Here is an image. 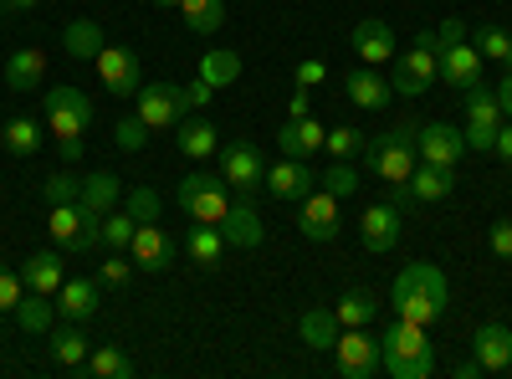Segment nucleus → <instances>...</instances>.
<instances>
[{"label": "nucleus", "mask_w": 512, "mask_h": 379, "mask_svg": "<svg viewBox=\"0 0 512 379\" xmlns=\"http://www.w3.org/2000/svg\"><path fill=\"white\" fill-rule=\"evenodd\" d=\"M446 303H451V287H446V272L436 262H410L395 287H390V308L395 318H410L420 328H431L446 318Z\"/></svg>", "instance_id": "obj_1"}, {"label": "nucleus", "mask_w": 512, "mask_h": 379, "mask_svg": "<svg viewBox=\"0 0 512 379\" xmlns=\"http://www.w3.org/2000/svg\"><path fill=\"white\" fill-rule=\"evenodd\" d=\"M41 118H47V129L57 139V154L67 164H77L82 159V139H88V129H93V98L62 82V88H52L47 98H41Z\"/></svg>", "instance_id": "obj_2"}, {"label": "nucleus", "mask_w": 512, "mask_h": 379, "mask_svg": "<svg viewBox=\"0 0 512 379\" xmlns=\"http://www.w3.org/2000/svg\"><path fill=\"white\" fill-rule=\"evenodd\" d=\"M379 359H384V374L390 379H431V369H436L431 339L410 318H395L379 328Z\"/></svg>", "instance_id": "obj_3"}, {"label": "nucleus", "mask_w": 512, "mask_h": 379, "mask_svg": "<svg viewBox=\"0 0 512 379\" xmlns=\"http://www.w3.org/2000/svg\"><path fill=\"white\" fill-rule=\"evenodd\" d=\"M415 129L410 123H395V129H384V134H369L364 139V164H369V175L384 180L390 190H405L410 170H415Z\"/></svg>", "instance_id": "obj_4"}, {"label": "nucleus", "mask_w": 512, "mask_h": 379, "mask_svg": "<svg viewBox=\"0 0 512 379\" xmlns=\"http://www.w3.org/2000/svg\"><path fill=\"white\" fill-rule=\"evenodd\" d=\"M441 36L436 31H415V47L400 57L395 52V77H390V88L400 93V98H425L431 93V82L441 77Z\"/></svg>", "instance_id": "obj_5"}, {"label": "nucleus", "mask_w": 512, "mask_h": 379, "mask_svg": "<svg viewBox=\"0 0 512 379\" xmlns=\"http://www.w3.org/2000/svg\"><path fill=\"white\" fill-rule=\"evenodd\" d=\"M175 205L185 210L190 221L221 226V221H226V210H231V185H226L221 175H205V170H195V175H185V180H180Z\"/></svg>", "instance_id": "obj_6"}, {"label": "nucleus", "mask_w": 512, "mask_h": 379, "mask_svg": "<svg viewBox=\"0 0 512 379\" xmlns=\"http://www.w3.org/2000/svg\"><path fill=\"white\" fill-rule=\"evenodd\" d=\"M47 231H52V246L72 251V257H88V251H98V246H103V216H93V210H82L77 200L52 205V221H47Z\"/></svg>", "instance_id": "obj_7"}, {"label": "nucleus", "mask_w": 512, "mask_h": 379, "mask_svg": "<svg viewBox=\"0 0 512 379\" xmlns=\"http://www.w3.org/2000/svg\"><path fill=\"white\" fill-rule=\"evenodd\" d=\"M221 180H226L236 195H256V190L267 185V159H262V149L246 144V139H226V144H221Z\"/></svg>", "instance_id": "obj_8"}, {"label": "nucleus", "mask_w": 512, "mask_h": 379, "mask_svg": "<svg viewBox=\"0 0 512 379\" xmlns=\"http://www.w3.org/2000/svg\"><path fill=\"white\" fill-rule=\"evenodd\" d=\"M134 113L149 123V134L175 129V123L185 118V88H175V82H144V88L134 93Z\"/></svg>", "instance_id": "obj_9"}, {"label": "nucleus", "mask_w": 512, "mask_h": 379, "mask_svg": "<svg viewBox=\"0 0 512 379\" xmlns=\"http://www.w3.org/2000/svg\"><path fill=\"white\" fill-rule=\"evenodd\" d=\"M333 354H338V374H344V379H374V374L384 369L379 339H374L369 328H338Z\"/></svg>", "instance_id": "obj_10"}, {"label": "nucleus", "mask_w": 512, "mask_h": 379, "mask_svg": "<svg viewBox=\"0 0 512 379\" xmlns=\"http://www.w3.org/2000/svg\"><path fill=\"white\" fill-rule=\"evenodd\" d=\"M451 190H456V170L415 159V170H410L405 190H395V205H400V210H410V205H436V200H446Z\"/></svg>", "instance_id": "obj_11"}, {"label": "nucleus", "mask_w": 512, "mask_h": 379, "mask_svg": "<svg viewBox=\"0 0 512 379\" xmlns=\"http://www.w3.org/2000/svg\"><path fill=\"white\" fill-rule=\"evenodd\" d=\"M441 82L446 88H456V93H466V88H477L482 82V52L472 47V36H461V41H441Z\"/></svg>", "instance_id": "obj_12"}, {"label": "nucleus", "mask_w": 512, "mask_h": 379, "mask_svg": "<svg viewBox=\"0 0 512 379\" xmlns=\"http://www.w3.org/2000/svg\"><path fill=\"white\" fill-rule=\"evenodd\" d=\"M128 257H134L139 272H164V267H175V236H169L159 221H139Z\"/></svg>", "instance_id": "obj_13"}, {"label": "nucleus", "mask_w": 512, "mask_h": 379, "mask_svg": "<svg viewBox=\"0 0 512 379\" xmlns=\"http://www.w3.org/2000/svg\"><path fill=\"white\" fill-rule=\"evenodd\" d=\"M93 67H98V82H103L113 98H134L144 88V82H139V57L128 52V47H103L93 57Z\"/></svg>", "instance_id": "obj_14"}, {"label": "nucleus", "mask_w": 512, "mask_h": 379, "mask_svg": "<svg viewBox=\"0 0 512 379\" xmlns=\"http://www.w3.org/2000/svg\"><path fill=\"white\" fill-rule=\"evenodd\" d=\"M400 226H405V210L395 200L384 205H369L359 216V236H364V251H374V257H384V251H395L400 241Z\"/></svg>", "instance_id": "obj_15"}, {"label": "nucleus", "mask_w": 512, "mask_h": 379, "mask_svg": "<svg viewBox=\"0 0 512 379\" xmlns=\"http://www.w3.org/2000/svg\"><path fill=\"white\" fill-rule=\"evenodd\" d=\"M415 154L425 164H446V170H456L461 154H466V134L451 129V123H425V129H415Z\"/></svg>", "instance_id": "obj_16"}, {"label": "nucleus", "mask_w": 512, "mask_h": 379, "mask_svg": "<svg viewBox=\"0 0 512 379\" xmlns=\"http://www.w3.org/2000/svg\"><path fill=\"white\" fill-rule=\"evenodd\" d=\"M267 190L277 195V200H287V205H297V200H308L313 190H318V175L308 170V159H277V164H267Z\"/></svg>", "instance_id": "obj_17"}, {"label": "nucleus", "mask_w": 512, "mask_h": 379, "mask_svg": "<svg viewBox=\"0 0 512 379\" xmlns=\"http://www.w3.org/2000/svg\"><path fill=\"white\" fill-rule=\"evenodd\" d=\"M297 231L308 241H333L338 236V195H328L318 185L308 200H297Z\"/></svg>", "instance_id": "obj_18"}, {"label": "nucleus", "mask_w": 512, "mask_h": 379, "mask_svg": "<svg viewBox=\"0 0 512 379\" xmlns=\"http://www.w3.org/2000/svg\"><path fill=\"white\" fill-rule=\"evenodd\" d=\"M349 47H354V57H359L364 67H384V62H395V26H390V21H379V16H369V21H359V26H354Z\"/></svg>", "instance_id": "obj_19"}, {"label": "nucleus", "mask_w": 512, "mask_h": 379, "mask_svg": "<svg viewBox=\"0 0 512 379\" xmlns=\"http://www.w3.org/2000/svg\"><path fill=\"white\" fill-rule=\"evenodd\" d=\"M472 359L482 364V374L512 369V328H507V323H482V328L472 333Z\"/></svg>", "instance_id": "obj_20"}, {"label": "nucleus", "mask_w": 512, "mask_h": 379, "mask_svg": "<svg viewBox=\"0 0 512 379\" xmlns=\"http://www.w3.org/2000/svg\"><path fill=\"white\" fill-rule=\"evenodd\" d=\"M344 93H349L354 108H369V113L390 108V98H395L390 77H379V67H364V62H359L354 72H344Z\"/></svg>", "instance_id": "obj_21"}, {"label": "nucleus", "mask_w": 512, "mask_h": 379, "mask_svg": "<svg viewBox=\"0 0 512 379\" xmlns=\"http://www.w3.org/2000/svg\"><path fill=\"white\" fill-rule=\"evenodd\" d=\"M98 282L93 277H67L62 287H57V313L67 318V323H88L93 313H98Z\"/></svg>", "instance_id": "obj_22"}, {"label": "nucleus", "mask_w": 512, "mask_h": 379, "mask_svg": "<svg viewBox=\"0 0 512 379\" xmlns=\"http://www.w3.org/2000/svg\"><path fill=\"white\" fill-rule=\"evenodd\" d=\"M221 236H226V246L251 251V246H262L267 226H262V216H256V205H251V200H231L226 221H221Z\"/></svg>", "instance_id": "obj_23"}, {"label": "nucleus", "mask_w": 512, "mask_h": 379, "mask_svg": "<svg viewBox=\"0 0 512 379\" xmlns=\"http://www.w3.org/2000/svg\"><path fill=\"white\" fill-rule=\"evenodd\" d=\"M41 82H47V52L21 47L6 57V88L11 93H41Z\"/></svg>", "instance_id": "obj_24"}, {"label": "nucleus", "mask_w": 512, "mask_h": 379, "mask_svg": "<svg viewBox=\"0 0 512 379\" xmlns=\"http://www.w3.org/2000/svg\"><path fill=\"white\" fill-rule=\"evenodd\" d=\"M21 282L26 292H47V298H57V287L67 282V267L57 251H31V257L21 262Z\"/></svg>", "instance_id": "obj_25"}, {"label": "nucleus", "mask_w": 512, "mask_h": 379, "mask_svg": "<svg viewBox=\"0 0 512 379\" xmlns=\"http://www.w3.org/2000/svg\"><path fill=\"white\" fill-rule=\"evenodd\" d=\"M323 134H328V129H323L313 113H308V118H287L282 134H277V149H282L287 159H308L313 149H323Z\"/></svg>", "instance_id": "obj_26"}, {"label": "nucleus", "mask_w": 512, "mask_h": 379, "mask_svg": "<svg viewBox=\"0 0 512 379\" xmlns=\"http://www.w3.org/2000/svg\"><path fill=\"white\" fill-rule=\"evenodd\" d=\"M175 149L185 159H210L221 149V134H216V123H205V118H180L175 123Z\"/></svg>", "instance_id": "obj_27"}, {"label": "nucleus", "mask_w": 512, "mask_h": 379, "mask_svg": "<svg viewBox=\"0 0 512 379\" xmlns=\"http://www.w3.org/2000/svg\"><path fill=\"white\" fill-rule=\"evenodd\" d=\"M118 195H123V180H118L113 170H93V175H82V195H77V205H82V210H93V216H108V210L118 205Z\"/></svg>", "instance_id": "obj_28"}, {"label": "nucleus", "mask_w": 512, "mask_h": 379, "mask_svg": "<svg viewBox=\"0 0 512 379\" xmlns=\"http://www.w3.org/2000/svg\"><path fill=\"white\" fill-rule=\"evenodd\" d=\"M62 47H67V57H77V62H93L108 41H103V26H98L93 16H77V21H67V31H62Z\"/></svg>", "instance_id": "obj_29"}, {"label": "nucleus", "mask_w": 512, "mask_h": 379, "mask_svg": "<svg viewBox=\"0 0 512 379\" xmlns=\"http://www.w3.org/2000/svg\"><path fill=\"white\" fill-rule=\"evenodd\" d=\"M185 251H190V262L195 267H221V257H226V236H221V226H205V221H195L190 226V236H185Z\"/></svg>", "instance_id": "obj_30"}, {"label": "nucleus", "mask_w": 512, "mask_h": 379, "mask_svg": "<svg viewBox=\"0 0 512 379\" xmlns=\"http://www.w3.org/2000/svg\"><path fill=\"white\" fill-rule=\"evenodd\" d=\"M338 313L333 308H308L303 318H297V339H303L308 349H333L338 344Z\"/></svg>", "instance_id": "obj_31"}, {"label": "nucleus", "mask_w": 512, "mask_h": 379, "mask_svg": "<svg viewBox=\"0 0 512 379\" xmlns=\"http://www.w3.org/2000/svg\"><path fill=\"white\" fill-rule=\"evenodd\" d=\"M466 129H502V103H497V93L492 88H466Z\"/></svg>", "instance_id": "obj_32"}, {"label": "nucleus", "mask_w": 512, "mask_h": 379, "mask_svg": "<svg viewBox=\"0 0 512 379\" xmlns=\"http://www.w3.org/2000/svg\"><path fill=\"white\" fill-rule=\"evenodd\" d=\"M175 11L185 16V26H190L195 36H216V31L226 26V0H180Z\"/></svg>", "instance_id": "obj_33"}, {"label": "nucleus", "mask_w": 512, "mask_h": 379, "mask_svg": "<svg viewBox=\"0 0 512 379\" xmlns=\"http://www.w3.org/2000/svg\"><path fill=\"white\" fill-rule=\"evenodd\" d=\"M93 354V344H88V333H82L77 323H67V328H52V359L62 364V369H82V359Z\"/></svg>", "instance_id": "obj_34"}, {"label": "nucleus", "mask_w": 512, "mask_h": 379, "mask_svg": "<svg viewBox=\"0 0 512 379\" xmlns=\"http://www.w3.org/2000/svg\"><path fill=\"white\" fill-rule=\"evenodd\" d=\"M338 323H344V328H369L374 318H379V298H374V292L369 287H354V292H344V298H338Z\"/></svg>", "instance_id": "obj_35"}, {"label": "nucleus", "mask_w": 512, "mask_h": 379, "mask_svg": "<svg viewBox=\"0 0 512 379\" xmlns=\"http://www.w3.org/2000/svg\"><path fill=\"white\" fill-rule=\"evenodd\" d=\"M82 374H93V379H128V374H134V359H128L118 344H98L88 359H82Z\"/></svg>", "instance_id": "obj_36"}, {"label": "nucleus", "mask_w": 512, "mask_h": 379, "mask_svg": "<svg viewBox=\"0 0 512 379\" xmlns=\"http://www.w3.org/2000/svg\"><path fill=\"white\" fill-rule=\"evenodd\" d=\"M52 313H57V298H47V292H26L16 303L21 333H52Z\"/></svg>", "instance_id": "obj_37"}, {"label": "nucleus", "mask_w": 512, "mask_h": 379, "mask_svg": "<svg viewBox=\"0 0 512 379\" xmlns=\"http://www.w3.org/2000/svg\"><path fill=\"white\" fill-rule=\"evenodd\" d=\"M0 144H6V154H16V159H31L41 149V123L36 118H11L6 134H0Z\"/></svg>", "instance_id": "obj_38"}, {"label": "nucleus", "mask_w": 512, "mask_h": 379, "mask_svg": "<svg viewBox=\"0 0 512 379\" xmlns=\"http://www.w3.org/2000/svg\"><path fill=\"white\" fill-rule=\"evenodd\" d=\"M200 77L210 82V88H231V82L241 77V57L236 52H205L200 57Z\"/></svg>", "instance_id": "obj_39"}, {"label": "nucleus", "mask_w": 512, "mask_h": 379, "mask_svg": "<svg viewBox=\"0 0 512 379\" xmlns=\"http://www.w3.org/2000/svg\"><path fill=\"white\" fill-rule=\"evenodd\" d=\"M472 47L482 52V62H507V52H512V36H507L502 26L482 21V26H472Z\"/></svg>", "instance_id": "obj_40"}, {"label": "nucleus", "mask_w": 512, "mask_h": 379, "mask_svg": "<svg viewBox=\"0 0 512 379\" xmlns=\"http://www.w3.org/2000/svg\"><path fill=\"white\" fill-rule=\"evenodd\" d=\"M318 185H323L328 195H338V200H349V195H354V190H359L364 180H359V170H354V164H349V159H333V164H328V170L318 175Z\"/></svg>", "instance_id": "obj_41"}, {"label": "nucleus", "mask_w": 512, "mask_h": 379, "mask_svg": "<svg viewBox=\"0 0 512 379\" xmlns=\"http://www.w3.org/2000/svg\"><path fill=\"white\" fill-rule=\"evenodd\" d=\"M364 129H354V123H338V129H328L323 134V149L333 154V159H354V154H364Z\"/></svg>", "instance_id": "obj_42"}, {"label": "nucleus", "mask_w": 512, "mask_h": 379, "mask_svg": "<svg viewBox=\"0 0 512 379\" xmlns=\"http://www.w3.org/2000/svg\"><path fill=\"white\" fill-rule=\"evenodd\" d=\"M134 216H128V210H108L103 216V251H128L134 246Z\"/></svg>", "instance_id": "obj_43"}, {"label": "nucleus", "mask_w": 512, "mask_h": 379, "mask_svg": "<svg viewBox=\"0 0 512 379\" xmlns=\"http://www.w3.org/2000/svg\"><path fill=\"white\" fill-rule=\"evenodd\" d=\"M113 144L123 149V154H139L144 144H149V123L134 113V118H118V129H113Z\"/></svg>", "instance_id": "obj_44"}, {"label": "nucleus", "mask_w": 512, "mask_h": 379, "mask_svg": "<svg viewBox=\"0 0 512 379\" xmlns=\"http://www.w3.org/2000/svg\"><path fill=\"white\" fill-rule=\"evenodd\" d=\"M123 210L134 221H159V190L154 185H134V190H128V200H123Z\"/></svg>", "instance_id": "obj_45"}, {"label": "nucleus", "mask_w": 512, "mask_h": 379, "mask_svg": "<svg viewBox=\"0 0 512 379\" xmlns=\"http://www.w3.org/2000/svg\"><path fill=\"white\" fill-rule=\"evenodd\" d=\"M77 195H82V175H72V170H62V175H52L47 185H41V200L47 205H67Z\"/></svg>", "instance_id": "obj_46"}, {"label": "nucleus", "mask_w": 512, "mask_h": 379, "mask_svg": "<svg viewBox=\"0 0 512 379\" xmlns=\"http://www.w3.org/2000/svg\"><path fill=\"white\" fill-rule=\"evenodd\" d=\"M128 277H134V262H128L123 251H108V257L98 262V282H103V287H123Z\"/></svg>", "instance_id": "obj_47"}, {"label": "nucleus", "mask_w": 512, "mask_h": 379, "mask_svg": "<svg viewBox=\"0 0 512 379\" xmlns=\"http://www.w3.org/2000/svg\"><path fill=\"white\" fill-rule=\"evenodd\" d=\"M26 298V282H21V272H11V267H0V313H16V303Z\"/></svg>", "instance_id": "obj_48"}, {"label": "nucleus", "mask_w": 512, "mask_h": 379, "mask_svg": "<svg viewBox=\"0 0 512 379\" xmlns=\"http://www.w3.org/2000/svg\"><path fill=\"white\" fill-rule=\"evenodd\" d=\"M487 246L497 251L502 262H512V216H502V221H492V231H487Z\"/></svg>", "instance_id": "obj_49"}, {"label": "nucleus", "mask_w": 512, "mask_h": 379, "mask_svg": "<svg viewBox=\"0 0 512 379\" xmlns=\"http://www.w3.org/2000/svg\"><path fill=\"white\" fill-rule=\"evenodd\" d=\"M323 77H328V67H323L318 57H303V62H297V88H308V93H313Z\"/></svg>", "instance_id": "obj_50"}, {"label": "nucleus", "mask_w": 512, "mask_h": 379, "mask_svg": "<svg viewBox=\"0 0 512 379\" xmlns=\"http://www.w3.org/2000/svg\"><path fill=\"white\" fill-rule=\"evenodd\" d=\"M436 36H441V41H461V36H472V21H466V16H446V21L436 26Z\"/></svg>", "instance_id": "obj_51"}, {"label": "nucleus", "mask_w": 512, "mask_h": 379, "mask_svg": "<svg viewBox=\"0 0 512 379\" xmlns=\"http://www.w3.org/2000/svg\"><path fill=\"white\" fill-rule=\"evenodd\" d=\"M210 98H216V88H210V82H205V77H195V82H190V88H185V108H205Z\"/></svg>", "instance_id": "obj_52"}, {"label": "nucleus", "mask_w": 512, "mask_h": 379, "mask_svg": "<svg viewBox=\"0 0 512 379\" xmlns=\"http://www.w3.org/2000/svg\"><path fill=\"white\" fill-rule=\"evenodd\" d=\"M308 113H313V98H308V88H297L287 98V118H308Z\"/></svg>", "instance_id": "obj_53"}, {"label": "nucleus", "mask_w": 512, "mask_h": 379, "mask_svg": "<svg viewBox=\"0 0 512 379\" xmlns=\"http://www.w3.org/2000/svg\"><path fill=\"white\" fill-rule=\"evenodd\" d=\"M492 154H497L502 164H512V123H502V129H497V144H492Z\"/></svg>", "instance_id": "obj_54"}, {"label": "nucleus", "mask_w": 512, "mask_h": 379, "mask_svg": "<svg viewBox=\"0 0 512 379\" xmlns=\"http://www.w3.org/2000/svg\"><path fill=\"white\" fill-rule=\"evenodd\" d=\"M492 93H497V103H502V113L512 118V67H507V77L497 82V88H492Z\"/></svg>", "instance_id": "obj_55"}, {"label": "nucleus", "mask_w": 512, "mask_h": 379, "mask_svg": "<svg viewBox=\"0 0 512 379\" xmlns=\"http://www.w3.org/2000/svg\"><path fill=\"white\" fill-rule=\"evenodd\" d=\"M477 374H482L477 359H461V364H456V379H477Z\"/></svg>", "instance_id": "obj_56"}, {"label": "nucleus", "mask_w": 512, "mask_h": 379, "mask_svg": "<svg viewBox=\"0 0 512 379\" xmlns=\"http://www.w3.org/2000/svg\"><path fill=\"white\" fill-rule=\"evenodd\" d=\"M41 0H11V11H36Z\"/></svg>", "instance_id": "obj_57"}, {"label": "nucleus", "mask_w": 512, "mask_h": 379, "mask_svg": "<svg viewBox=\"0 0 512 379\" xmlns=\"http://www.w3.org/2000/svg\"><path fill=\"white\" fill-rule=\"evenodd\" d=\"M154 6H164V11H175V6H180V0H154Z\"/></svg>", "instance_id": "obj_58"}, {"label": "nucleus", "mask_w": 512, "mask_h": 379, "mask_svg": "<svg viewBox=\"0 0 512 379\" xmlns=\"http://www.w3.org/2000/svg\"><path fill=\"white\" fill-rule=\"evenodd\" d=\"M507 67H512V52H507Z\"/></svg>", "instance_id": "obj_59"}, {"label": "nucleus", "mask_w": 512, "mask_h": 379, "mask_svg": "<svg viewBox=\"0 0 512 379\" xmlns=\"http://www.w3.org/2000/svg\"><path fill=\"white\" fill-rule=\"evenodd\" d=\"M0 6H6V0H0Z\"/></svg>", "instance_id": "obj_60"}]
</instances>
